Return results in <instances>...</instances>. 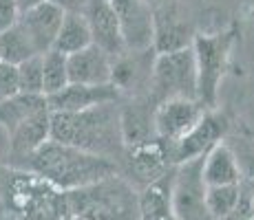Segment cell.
Returning a JSON list of instances; mask_svg holds the SVG:
<instances>
[{"mask_svg": "<svg viewBox=\"0 0 254 220\" xmlns=\"http://www.w3.org/2000/svg\"><path fill=\"white\" fill-rule=\"evenodd\" d=\"M11 170L38 176L51 187H56L58 192H71V189L86 187L102 178L120 174L117 163L113 161L82 152L71 145L56 143V141L42 143L36 152H31Z\"/></svg>", "mask_w": 254, "mask_h": 220, "instance_id": "1", "label": "cell"}, {"mask_svg": "<svg viewBox=\"0 0 254 220\" xmlns=\"http://www.w3.org/2000/svg\"><path fill=\"white\" fill-rule=\"evenodd\" d=\"M49 141L71 145L115 163V156L124 150L117 101L82 112H51Z\"/></svg>", "mask_w": 254, "mask_h": 220, "instance_id": "2", "label": "cell"}, {"mask_svg": "<svg viewBox=\"0 0 254 220\" xmlns=\"http://www.w3.org/2000/svg\"><path fill=\"white\" fill-rule=\"evenodd\" d=\"M64 205L73 220H139V192L120 174L64 192Z\"/></svg>", "mask_w": 254, "mask_h": 220, "instance_id": "3", "label": "cell"}, {"mask_svg": "<svg viewBox=\"0 0 254 220\" xmlns=\"http://www.w3.org/2000/svg\"><path fill=\"white\" fill-rule=\"evenodd\" d=\"M232 33L217 36H194L192 53L197 66V101L203 108H214L217 92L228 68V57L232 48Z\"/></svg>", "mask_w": 254, "mask_h": 220, "instance_id": "4", "label": "cell"}, {"mask_svg": "<svg viewBox=\"0 0 254 220\" xmlns=\"http://www.w3.org/2000/svg\"><path fill=\"white\" fill-rule=\"evenodd\" d=\"M150 88L157 104L168 99L197 101V66L192 46L157 55L150 75Z\"/></svg>", "mask_w": 254, "mask_h": 220, "instance_id": "5", "label": "cell"}, {"mask_svg": "<svg viewBox=\"0 0 254 220\" xmlns=\"http://www.w3.org/2000/svg\"><path fill=\"white\" fill-rule=\"evenodd\" d=\"M203 156L177 165L170 183V205L175 220H212L206 207Z\"/></svg>", "mask_w": 254, "mask_h": 220, "instance_id": "6", "label": "cell"}, {"mask_svg": "<svg viewBox=\"0 0 254 220\" xmlns=\"http://www.w3.org/2000/svg\"><path fill=\"white\" fill-rule=\"evenodd\" d=\"M126 53H144L155 42V13L146 0H109Z\"/></svg>", "mask_w": 254, "mask_h": 220, "instance_id": "7", "label": "cell"}, {"mask_svg": "<svg viewBox=\"0 0 254 220\" xmlns=\"http://www.w3.org/2000/svg\"><path fill=\"white\" fill-rule=\"evenodd\" d=\"M228 130V119L219 112H203V117L197 121L190 132H186L179 141L170 145H164L166 154H168L170 165H182L186 161L199 159V156H206L214 145L221 141V136Z\"/></svg>", "mask_w": 254, "mask_h": 220, "instance_id": "8", "label": "cell"}, {"mask_svg": "<svg viewBox=\"0 0 254 220\" xmlns=\"http://www.w3.org/2000/svg\"><path fill=\"white\" fill-rule=\"evenodd\" d=\"M203 112H206V108L194 99H168L157 104V108H155L157 139L164 145L179 141L186 132H190L197 126V121L203 117Z\"/></svg>", "mask_w": 254, "mask_h": 220, "instance_id": "9", "label": "cell"}, {"mask_svg": "<svg viewBox=\"0 0 254 220\" xmlns=\"http://www.w3.org/2000/svg\"><path fill=\"white\" fill-rule=\"evenodd\" d=\"M82 16L86 18L91 40L97 48H102L113 60L126 55V48H124L122 33H120V24H117V18H115L113 9H111L109 0H86L84 9H82Z\"/></svg>", "mask_w": 254, "mask_h": 220, "instance_id": "10", "label": "cell"}, {"mask_svg": "<svg viewBox=\"0 0 254 220\" xmlns=\"http://www.w3.org/2000/svg\"><path fill=\"white\" fill-rule=\"evenodd\" d=\"M49 126H51V112H49V108H42L33 112V115H29L16 128L4 132V136H7V152L11 156L9 168L18 165L22 159H27L31 152H36L42 143H47Z\"/></svg>", "mask_w": 254, "mask_h": 220, "instance_id": "11", "label": "cell"}, {"mask_svg": "<svg viewBox=\"0 0 254 220\" xmlns=\"http://www.w3.org/2000/svg\"><path fill=\"white\" fill-rule=\"evenodd\" d=\"M120 97L122 92L113 84H104V86L69 84L60 92L47 97V108L49 112H82L102 104H115V101H120Z\"/></svg>", "mask_w": 254, "mask_h": 220, "instance_id": "12", "label": "cell"}, {"mask_svg": "<svg viewBox=\"0 0 254 220\" xmlns=\"http://www.w3.org/2000/svg\"><path fill=\"white\" fill-rule=\"evenodd\" d=\"M62 18H64V11L58 4L49 2V0L45 4L31 9V11L22 13L18 18V24H20L22 31L31 40L38 55H45V53H49L53 48V42H56L58 31H60Z\"/></svg>", "mask_w": 254, "mask_h": 220, "instance_id": "13", "label": "cell"}, {"mask_svg": "<svg viewBox=\"0 0 254 220\" xmlns=\"http://www.w3.org/2000/svg\"><path fill=\"white\" fill-rule=\"evenodd\" d=\"M66 71H69V84L104 86L111 84L113 57H109L102 48L91 44L84 51L66 57Z\"/></svg>", "mask_w": 254, "mask_h": 220, "instance_id": "14", "label": "cell"}, {"mask_svg": "<svg viewBox=\"0 0 254 220\" xmlns=\"http://www.w3.org/2000/svg\"><path fill=\"white\" fill-rule=\"evenodd\" d=\"M128 170L133 174L135 183H139L141 187H146V185L166 176V172L170 170V161L162 141H155V143L139 145V148L130 150Z\"/></svg>", "mask_w": 254, "mask_h": 220, "instance_id": "15", "label": "cell"}, {"mask_svg": "<svg viewBox=\"0 0 254 220\" xmlns=\"http://www.w3.org/2000/svg\"><path fill=\"white\" fill-rule=\"evenodd\" d=\"M203 183L206 187H221V185H239L243 180L237 156L228 145L217 143L203 156Z\"/></svg>", "mask_w": 254, "mask_h": 220, "instance_id": "16", "label": "cell"}, {"mask_svg": "<svg viewBox=\"0 0 254 220\" xmlns=\"http://www.w3.org/2000/svg\"><path fill=\"white\" fill-rule=\"evenodd\" d=\"M120 124H122V139L124 148L128 145L130 150L139 145L155 143L157 132H155V112L150 115L141 104H128L120 110Z\"/></svg>", "mask_w": 254, "mask_h": 220, "instance_id": "17", "label": "cell"}, {"mask_svg": "<svg viewBox=\"0 0 254 220\" xmlns=\"http://www.w3.org/2000/svg\"><path fill=\"white\" fill-rule=\"evenodd\" d=\"M170 183L173 176H162L159 180L141 187L139 192V220H175L170 205Z\"/></svg>", "mask_w": 254, "mask_h": 220, "instance_id": "18", "label": "cell"}, {"mask_svg": "<svg viewBox=\"0 0 254 220\" xmlns=\"http://www.w3.org/2000/svg\"><path fill=\"white\" fill-rule=\"evenodd\" d=\"M192 31L186 22H179V18L175 16H155V42L153 48L164 55V53L182 51V48L192 46Z\"/></svg>", "mask_w": 254, "mask_h": 220, "instance_id": "19", "label": "cell"}, {"mask_svg": "<svg viewBox=\"0 0 254 220\" xmlns=\"http://www.w3.org/2000/svg\"><path fill=\"white\" fill-rule=\"evenodd\" d=\"M91 31L89 24H86V18L82 13H64L60 24V31H58V38L53 42L51 51H58L62 55H73V53L84 51L86 46H91Z\"/></svg>", "mask_w": 254, "mask_h": 220, "instance_id": "20", "label": "cell"}, {"mask_svg": "<svg viewBox=\"0 0 254 220\" xmlns=\"http://www.w3.org/2000/svg\"><path fill=\"white\" fill-rule=\"evenodd\" d=\"M47 108V97L45 95H24L18 92L16 97L2 101L0 104V130L9 132L11 128H16L20 121H24L29 115Z\"/></svg>", "mask_w": 254, "mask_h": 220, "instance_id": "21", "label": "cell"}, {"mask_svg": "<svg viewBox=\"0 0 254 220\" xmlns=\"http://www.w3.org/2000/svg\"><path fill=\"white\" fill-rule=\"evenodd\" d=\"M33 55H38L36 48H33L31 40L27 38V33L22 31V27L18 22L4 33H0V62L18 66Z\"/></svg>", "mask_w": 254, "mask_h": 220, "instance_id": "22", "label": "cell"}, {"mask_svg": "<svg viewBox=\"0 0 254 220\" xmlns=\"http://www.w3.org/2000/svg\"><path fill=\"white\" fill-rule=\"evenodd\" d=\"M69 86L66 55L58 51H49L42 55V95L51 97Z\"/></svg>", "mask_w": 254, "mask_h": 220, "instance_id": "23", "label": "cell"}, {"mask_svg": "<svg viewBox=\"0 0 254 220\" xmlns=\"http://www.w3.org/2000/svg\"><path fill=\"white\" fill-rule=\"evenodd\" d=\"M239 192H241V183L239 185H221V187H206V207L212 220H228L230 214L237 207Z\"/></svg>", "mask_w": 254, "mask_h": 220, "instance_id": "24", "label": "cell"}, {"mask_svg": "<svg viewBox=\"0 0 254 220\" xmlns=\"http://www.w3.org/2000/svg\"><path fill=\"white\" fill-rule=\"evenodd\" d=\"M18 84L24 95H42V55H33L18 64Z\"/></svg>", "mask_w": 254, "mask_h": 220, "instance_id": "25", "label": "cell"}, {"mask_svg": "<svg viewBox=\"0 0 254 220\" xmlns=\"http://www.w3.org/2000/svg\"><path fill=\"white\" fill-rule=\"evenodd\" d=\"M20 92V84H18V68L11 64L0 62V104Z\"/></svg>", "mask_w": 254, "mask_h": 220, "instance_id": "26", "label": "cell"}, {"mask_svg": "<svg viewBox=\"0 0 254 220\" xmlns=\"http://www.w3.org/2000/svg\"><path fill=\"white\" fill-rule=\"evenodd\" d=\"M20 13L13 0H0V33H4L7 29H11L18 22Z\"/></svg>", "mask_w": 254, "mask_h": 220, "instance_id": "27", "label": "cell"}, {"mask_svg": "<svg viewBox=\"0 0 254 220\" xmlns=\"http://www.w3.org/2000/svg\"><path fill=\"white\" fill-rule=\"evenodd\" d=\"M49 2L58 4V7H60L64 13H82L86 0H49Z\"/></svg>", "mask_w": 254, "mask_h": 220, "instance_id": "28", "label": "cell"}, {"mask_svg": "<svg viewBox=\"0 0 254 220\" xmlns=\"http://www.w3.org/2000/svg\"><path fill=\"white\" fill-rule=\"evenodd\" d=\"M16 2V7H18V13H27V11H31V9H36V7H40V4H45L47 0H13Z\"/></svg>", "mask_w": 254, "mask_h": 220, "instance_id": "29", "label": "cell"}, {"mask_svg": "<svg viewBox=\"0 0 254 220\" xmlns=\"http://www.w3.org/2000/svg\"><path fill=\"white\" fill-rule=\"evenodd\" d=\"M248 185H250V194H252V220H254V176L248 180Z\"/></svg>", "mask_w": 254, "mask_h": 220, "instance_id": "30", "label": "cell"}, {"mask_svg": "<svg viewBox=\"0 0 254 220\" xmlns=\"http://www.w3.org/2000/svg\"><path fill=\"white\" fill-rule=\"evenodd\" d=\"M7 214V207H4V203H2V198H0V220H2V216Z\"/></svg>", "mask_w": 254, "mask_h": 220, "instance_id": "31", "label": "cell"}, {"mask_svg": "<svg viewBox=\"0 0 254 220\" xmlns=\"http://www.w3.org/2000/svg\"><path fill=\"white\" fill-rule=\"evenodd\" d=\"M2 220H20V218H18V216H13V214H4V216H2Z\"/></svg>", "mask_w": 254, "mask_h": 220, "instance_id": "32", "label": "cell"}]
</instances>
